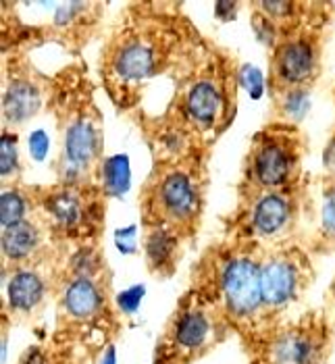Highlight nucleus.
I'll list each match as a JSON object with an SVG mask.
<instances>
[{"label": "nucleus", "mask_w": 335, "mask_h": 364, "mask_svg": "<svg viewBox=\"0 0 335 364\" xmlns=\"http://www.w3.org/2000/svg\"><path fill=\"white\" fill-rule=\"evenodd\" d=\"M317 358V343L307 333L294 331L283 336L273 346L275 364H312Z\"/></svg>", "instance_id": "13"}, {"label": "nucleus", "mask_w": 335, "mask_h": 364, "mask_svg": "<svg viewBox=\"0 0 335 364\" xmlns=\"http://www.w3.org/2000/svg\"><path fill=\"white\" fill-rule=\"evenodd\" d=\"M156 65L154 48L144 40H127L123 42L112 56V71L117 80L123 84H136L146 80Z\"/></svg>", "instance_id": "6"}, {"label": "nucleus", "mask_w": 335, "mask_h": 364, "mask_svg": "<svg viewBox=\"0 0 335 364\" xmlns=\"http://www.w3.org/2000/svg\"><path fill=\"white\" fill-rule=\"evenodd\" d=\"M240 82H242V85L246 87V92L250 94L254 100H258L262 96V92H265V80H262V73L256 67H252V65L242 67Z\"/></svg>", "instance_id": "22"}, {"label": "nucleus", "mask_w": 335, "mask_h": 364, "mask_svg": "<svg viewBox=\"0 0 335 364\" xmlns=\"http://www.w3.org/2000/svg\"><path fill=\"white\" fill-rule=\"evenodd\" d=\"M38 109H40V92L31 82L15 80L6 85L2 96V112L9 123L21 125L31 119Z\"/></svg>", "instance_id": "9"}, {"label": "nucleus", "mask_w": 335, "mask_h": 364, "mask_svg": "<svg viewBox=\"0 0 335 364\" xmlns=\"http://www.w3.org/2000/svg\"><path fill=\"white\" fill-rule=\"evenodd\" d=\"M48 146H50V140L46 136V132L38 129L29 136V152L36 161H44L46 154H48Z\"/></svg>", "instance_id": "24"}, {"label": "nucleus", "mask_w": 335, "mask_h": 364, "mask_svg": "<svg viewBox=\"0 0 335 364\" xmlns=\"http://www.w3.org/2000/svg\"><path fill=\"white\" fill-rule=\"evenodd\" d=\"M334 289H335V285H334Z\"/></svg>", "instance_id": "31"}, {"label": "nucleus", "mask_w": 335, "mask_h": 364, "mask_svg": "<svg viewBox=\"0 0 335 364\" xmlns=\"http://www.w3.org/2000/svg\"><path fill=\"white\" fill-rule=\"evenodd\" d=\"M46 210L50 213V217L55 219L56 223L63 227H73L82 221L84 217V208L80 198L75 196L73 192L65 190V192H56L53 196L46 200Z\"/></svg>", "instance_id": "16"}, {"label": "nucleus", "mask_w": 335, "mask_h": 364, "mask_svg": "<svg viewBox=\"0 0 335 364\" xmlns=\"http://www.w3.org/2000/svg\"><path fill=\"white\" fill-rule=\"evenodd\" d=\"M142 298H144V287H142V285H138V287H129V289H125L123 294H119L117 304L121 306L123 312H136L138 306H140Z\"/></svg>", "instance_id": "23"}, {"label": "nucleus", "mask_w": 335, "mask_h": 364, "mask_svg": "<svg viewBox=\"0 0 335 364\" xmlns=\"http://www.w3.org/2000/svg\"><path fill=\"white\" fill-rule=\"evenodd\" d=\"M28 215V198L17 190H6L0 198V221L4 227L23 223Z\"/></svg>", "instance_id": "19"}, {"label": "nucleus", "mask_w": 335, "mask_h": 364, "mask_svg": "<svg viewBox=\"0 0 335 364\" xmlns=\"http://www.w3.org/2000/svg\"><path fill=\"white\" fill-rule=\"evenodd\" d=\"M129 161L127 156H112L102 167V179L105 188L111 196H123L129 190Z\"/></svg>", "instance_id": "17"}, {"label": "nucleus", "mask_w": 335, "mask_h": 364, "mask_svg": "<svg viewBox=\"0 0 335 364\" xmlns=\"http://www.w3.org/2000/svg\"><path fill=\"white\" fill-rule=\"evenodd\" d=\"M154 204L165 221L188 223L198 215L200 208V194L196 181L186 171H169L156 186Z\"/></svg>", "instance_id": "2"}, {"label": "nucleus", "mask_w": 335, "mask_h": 364, "mask_svg": "<svg viewBox=\"0 0 335 364\" xmlns=\"http://www.w3.org/2000/svg\"><path fill=\"white\" fill-rule=\"evenodd\" d=\"M223 109L221 90L213 82H196L186 94V114L198 127H211Z\"/></svg>", "instance_id": "8"}, {"label": "nucleus", "mask_w": 335, "mask_h": 364, "mask_svg": "<svg viewBox=\"0 0 335 364\" xmlns=\"http://www.w3.org/2000/svg\"><path fill=\"white\" fill-rule=\"evenodd\" d=\"M23 364H44V358L38 350H31L28 356L23 358Z\"/></svg>", "instance_id": "29"}, {"label": "nucleus", "mask_w": 335, "mask_h": 364, "mask_svg": "<svg viewBox=\"0 0 335 364\" xmlns=\"http://www.w3.org/2000/svg\"><path fill=\"white\" fill-rule=\"evenodd\" d=\"M102 306V296L90 277L75 279L65 291V310L75 318H90Z\"/></svg>", "instance_id": "11"}, {"label": "nucleus", "mask_w": 335, "mask_h": 364, "mask_svg": "<svg viewBox=\"0 0 335 364\" xmlns=\"http://www.w3.org/2000/svg\"><path fill=\"white\" fill-rule=\"evenodd\" d=\"M173 250H175V235L169 229L159 227V229L150 231L148 242H146V252H148L150 267L159 269V267L169 264Z\"/></svg>", "instance_id": "18"}, {"label": "nucleus", "mask_w": 335, "mask_h": 364, "mask_svg": "<svg viewBox=\"0 0 335 364\" xmlns=\"http://www.w3.org/2000/svg\"><path fill=\"white\" fill-rule=\"evenodd\" d=\"M323 229L325 233L335 237V194L327 196L325 206H323Z\"/></svg>", "instance_id": "25"}, {"label": "nucleus", "mask_w": 335, "mask_h": 364, "mask_svg": "<svg viewBox=\"0 0 335 364\" xmlns=\"http://www.w3.org/2000/svg\"><path fill=\"white\" fill-rule=\"evenodd\" d=\"M294 167L292 150L280 140L265 141L258 146L252 159V175L262 188H280L287 181Z\"/></svg>", "instance_id": "4"}, {"label": "nucleus", "mask_w": 335, "mask_h": 364, "mask_svg": "<svg viewBox=\"0 0 335 364\" xmlns=\"http://www.w3.org/2000/svg\"><path fill=\"white\" fill-rule=\"evenodd\" d=\"M310 109V100H308L307 90L302 87H292L285 98H283V112L292 119H304V114Z\"/></svg>", "instance_id": "20"}, {"label": "nucleus", "mask_w": 335, "mask_h": 364, "mask_svg": "<svg viewBox=\"0 0 335 364\" xmlns=\"http://www.w3.org/2000/svg\"><path fill=\"white\" fill-rule=\"evenodd\" d=\"M44 298V283L33 271H17L9 281V302L15 310L36 309Z\"/></svg>", "instance_id": "12"}, {"label": "nucleus", "mask_w": 335, "mask_h": 364, "mask_svg": "<svg viewBox=\"0 0 335 364\" xmlns=\"http://www.w3.org/2000/svg\"><path fill=\"white\" fill-rule=\"evenodd\" d=\"M254 28L258 29L256 31V36L265 42V44H273L275 42V31H273V26H271V21L260 13L258 15V19L254 21Z\"/></svg>", "instance_id": "26"}, {"label": "nucleus", "mask_w": 335, "mask_h": 364, "mask_svg": "<svg viewBox=\"0 0 335 364\" xmlns=\"http://www.w3.org/2000/svg\"><path fill=\"white\" fill-rule=\"evenodd\" d=\"M215 13H217L219 19H233L235 13H238V4L235 2H217Z\"/></svg>", "instance_id": "28"}, {"label": "nucleus", "mask_w": 335, "mask_h": 364, "mask_svg": "<svg viewBox=\"0 0 335 364\" xmlns=\"http://www.w3.org/2000/svg\"><path fill=\"white\" fill-rule=\"evenodd\" d=\"M211 333V323L208 316L200 310H190L184 312L177 323H175V343L184 350H198L204 346L206 337Z\"/></svg>", "instance_id": "14"}, {"label": "nucleus", "mask_w": 335, "mask_h": 364, "mask_svg": "<svg viewBox=\"0 0 335 364\" xmlns=\"http://www.w3.org/2000/svg\"><path fill=\"white\" fill-rule=\"evenodd\" d=\"M300 285L298 264L287 258H273L260 267V294L269 306L287 304Z\"/></svg>", "instance_id": "3"}, {"label": "nucleus", "mask_w": 335, "mask_h": 364, "mask_svg": "<svg viewBox=\"0 0 335 364\" xmlns=\"http://www.w3.org/2000/svg\"><path fill=\"white\" fill-rule=\"evenodd\" d=\"M314 67H317V55H314L312 44L307 40L302 38L289 40L281 48H277L275 71L281 84L298 87L312 75Z\"/></svg>", "instance_id": "5"}, {"label": "nucleus", "mask_w": 335, "mask_h": 364, "mask_svg": "<svg viewBox=\"0 0 335 364\" xmlns=\"http://www.w3.org/2000/svg\"><path fill=\"white\" fill-rule=\"evenodd\" d=\"M225 302L235 316H250L262 302L260 267L252 258H233L223 271Z\"/></svg>", "instance_id": "1"}, {"label": "nucleus", "mask_w": 335, "mask_h": 364, "mask_svg": "<svg viewBox=\"0 0 335 364\" xmlns=\"http://www.w3.org/2000/svg\"><path fill=\"white\" fill-rule=\"evenodd\" d=\"M38 229L29 221L4 227L2 233V252L11 260H23L38 248Z\"/></svg>", "instance_id": "15"}, {"label": "nucleus", "mask_w": 335, "mask_h": 364, "mask_svg": "<svg viewBox=\"0 0 335 364\" xmlns=\"http://www.w3.org/2000/svg\"><path fill=\"white\" fill-rule=\"evenodd\" d=\"M105 364H115V350H109L107 352V358H105Z\"/></svg>", "instance_id": "30"}, {"label": "nucleus", "mask_w": 335, "mask_h": 364, "mask_svg": "<svg viewBox=\"0 0 335 364\" xmlns=\"http://www.w3.org/2000/svg\"><path fill=\"white\" fill-rule=\"evenodd\" d=\"M289 202L280 194H265L252 208V227L260 235H275L289 219Z\"/></svg>", "instance_id": "10"}, {"label": "nucleus", "mask_w": 335, "mask_h": 364, "mask_svg": "<svg viewBox=\"0 0 335 364\" xmlns=\"http://www.w3.org/2000/svg\"><path fill=\"white\" fill-rule=\"evenodd\" d=\"M19 165V154H17V138L6 132L0 141V173L9 177Z\"/></svg>", "instance_id": "21"}, {"label": "nucleus", "mask_w": 335, "mask_h": 364, "mask_svg": "<svg viewBox=\"0 0 335 364\" xmlns=\"http://www.w3.org/2000/svg\"><path fill=\"white\" fill-rule=\"evenodd\" d=\"M98 129L90 119H75L65 132V165L71 171H85L98 152Z\"/></svg>", "instance_id": "7"}, {"label": "nucleus", "mask_w": 335, "mask_h": 364, "mask_svg": "<svg viewBox=\"0 0 335 364\" xmlns=\"http://www.w3.org/2000/svg\"><path fill=\"white\" fill-rule=\"evenodd\" d=\"M134 237H136V229L134 227L121 229V231H117V246L123 252H132L134 250Z\"/></svg>", "instance_id": "27"}]
</instances>
